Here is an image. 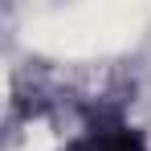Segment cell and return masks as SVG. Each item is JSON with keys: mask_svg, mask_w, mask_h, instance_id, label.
Masks as SVG:
<instances>
[{"mask_svg": "<svg viewBox=\"0 0 151 151\" xmlns=\"http://www.w3.org/2000/svg\"><path fill=\"white\" fill-rule=\"evenodd\" d=\"M65 151H147L143 139L119 119H98L82 139H74Z\"/></svg>", "mask_w": 151, "mask_h": 151, "instance_id": "6da1fadb", "label": "cell"}]
</instances>
